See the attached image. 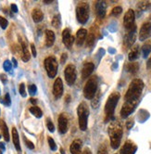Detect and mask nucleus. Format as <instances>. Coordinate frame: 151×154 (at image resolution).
Wrapping results in <instances>:
<instances>
[{
  "label": "nucleus",
  "instance_id": "1",
  "mask_svg": "<svg viewBox=\"0 0 151 154\" xmlns=\"http://www.w3.org/2000/svg\"><path fill=\"white\" fill-rule=\"evenodd\" d=\"M143 89H144V83L142 80L140 79L133 80L125 94V101L137 104L140 97L142 95Z\"/></svg>",
  "mask_w": 151,
  "mask_h": 154
},
{
  "label": "nucleus",
  "instance_id": "2",
  "mask_svg": "<svg viewBox=\"0 0 151 154\" xmlns=\"http://www.w3.org/2000/svg\"><path fill=\"white\" fill-rule=\"evenodd\" d=\"M110 138V145L113 149H118L121 144V140L122 137V125L118 121H112L109 125L107 129Z\"/></svg>",
  "mask_w": 151,
  "mask_h": 154
},
{
  "label": "nucleus",
  "instance_id": "3",
  "mask_svg": "<svg viewBox=\"0 0 151 154\" xmlns=\"http://www.w3.org/2000/svg\"><path fill=\"white\" fill-rule=\"evenodd\" d=\"M119 100H120V94H119L118 92L112 93L109 97V98H107V100L106 102V105H105L106 122H107V121L110 120L113 117L115 108H116V105H117Z\"/></svg>",
  "mask_w": 151,
  "mask_h": 154
},
{
  "label": "nucleus",
  "instance_id": "4",
  "mask_svg": "<svg viewBox=\"0 0 151 154\" xmlns=\"http://www.w3.org/2000/svg\"><path fill=\"white\" fill-rule=\"evenodd\" d=\"M77 113L79 118V125L80 129L84 131L87 128V119L89 115V109L84 102H82L78 109H77Z\"/></svg>",
  "mask_w": 151,
  "mask_h": 154
},
{
  "label": "nucleus",
  "instance_id": "5",
  "mask_svg": "<svg viewBox=\"0 0 151 154\" xmlns=\"http://www.w3.org/2000/svg\"><path fill=\"white\" fill-rule=\"evenodd\" d=\"M98 90V79L95 76H93L85 84L83 88V95L87 100H93Z\"/></svg>",
  "mask_w": 151,
  "mask_h": 154
},
{
  "label": "nucleus",
  "instance_id": "6",
  "mask_svg": "<svg viewBox=\"0 0 151 154\" xmlns=\"http://www.w3.org/2000/svg\"><path fill=\"white\" fill-rule=\"evenodd\" d=\"M89 5L85 2H82L77 6L76 8V16H77V20L80 23L83 24L89 19Z\"/></svg>",
  "mask_w": 151,
  "mask_h": 154
},
{
  "label": "nucleus",
  "instance_id": "7",
  "mask_svg": "<svg viewBox=\"0 0 151 154\" xmlns=\"http://www.w3.org/2000/svg\"><path fill=\"white\" fill-rule=\"evenodd\" d=\"M45 68L47 75L50 78H54L58 72V62L54 57H48L45 60Z\"/></svg>",
  "mask_w": 151,
  "mask_h": 154
},
{
  "label": "nucleus",
  "instance_id": "8",
  "mask_svg": "<svg viewBox=\"0 0 151 154\" xmlns=\"http://www.w3.org/2000/svg\"><path fill=\"white\" fill-rule=\"evenodd\" d=\"M134 12L133 9H129L128 11L124 15L123 19V23L124 27L128 31H132V30H136L135 24H134Z\"/></svg>",
  "mask_w": 151,
  "mask_h": 154
},
{
  "label": "nucleus",
  "instance_id": "9",
  "mask_svg": "<svg viewBox=\"0 0 151 154\" xmlns=\"http://www.w3.org/2000/svg\"><path fill=\"white\" fill-rule=\"evenodd\" d=\"M65 79L69 85H73L76 80V69L72 64L68 65L65 69Z\"/></svg>",
  "mask_w": 151,
  "mask_h": 154
},
{
  "label": "nucleus",
  "instance_id": "10",
  "mask_svg": "<svg viewBox=\"0 0 151 154\" xmlns=\"http://www.w3.org/2000/svg\"><path fill=\"white\" fill-rule=\"evenodd\" d=\"M137 104L136 103H132V102H126L123 104L122 109H121V116L122 118H127L130 114L133 113V112L135 109Z\"/></svg>",
  "mask_w": 151,
  "mask_h": 154
},
{
  "label": "nucleus",
  "instance_id": "11",
  "mask_svg": "<svg viewBox=\"0 0 151 154\" xmlns=\"http://www.w3.org/2000/svg\"><path fill=\"white\" fill-rule=\"evenodd\" d=\"M151 36V23H145L139 32V39L144 41Z\"/></svg>",
  "mask_w": 151,
  "mask_h": 154
},
{
  "label": "nucleus",
  "instance_id": "12",
  "mask_svg": "<svg viewBox=\"0 0 151 154\" xmlns=\"http://www.w3.org/2000/svg\"><path fill=\"white\" fill-rule=\"evenodd\" d=\"M53 94L56 98H59L63 94V83L60 78H57L53 85Z\"/></svg>",
  "mask_w": 151,
  "mask_h": 154
},
{
  "label": "nucleus",
  "instance_id": "13",
  "mask_svg": "<svg viewBox=\"0 0 151 154\" xmlns=\"http://www.w3.org/2000/svg\"><path fill=\"white\" fill-rule=\"evenodd\" d=\"M107 4L105 1H98L95 4V11L99 19H103L106 16Z\"/></svg>",
  "mask_w": 151,
  "mask_h": 154
},
{
  "label": "nucleus",
  "instance_id": "14",
  "mask_svg": "<svg viewBox=\"0 0 151 154\" xmlns=\"http://www.w3.org/2000/svg\"><path fill=\"white\" fill-rule=\"evenodd\" d=\"M68 130V120L64 114H60L59 117V131L60 134H65Z\"/></svg>",
  "mask_w": 151,
  "mask_h": 154
},
{
  "label": "nucleus",
  "instance_id": "15",
  "mask_svg": "<svg viewBox=\"0 0 151 154\" xmlns=\"http://www.w3.org/2000/svg\"><path fill=\"white\" fill-rule=\"evenodd\" d=\"M73 36L71 35V32L70 30L67 28L63 31L62 32V41L64 43V45H65L68 48H71V46L72 45V43H73Z\"/></svg>",
  "mask_w": 151,
  "mask_h": 154
},
{
  "label": "nucleus",
  "instance_id": "16",
  "mask_svg": "<svg viewBox=\"0 0 151 154\" xmlns=\"http://www.w3.org/2000/svg\"><path fill=\"white\" fill-rule=\"evenodd\" d=\"M136 38V34H135V30H132V31H128L127 35L124 37V44L127 48L132 47L134 45V43L135 41Z\"/></svg>",
  "mask_w": 151,
  "mask_h": 154
},
{
  "label": "nucleus",
  "instance_id": "17",
  "mask_svg": "<svg viewBox=\"0 0 151 154\" xmlns=\"http://www.w3.org/2000/svg\"><path fill=\"white\" fill-rule=\"evenodd\" d=\"M136 151V146L134 145V143L131 141L125 142V144L123 145L121 154H134Z\"/></svg>",
  "mask_w": 151,
  "mask_h": 154
},
{
  "label": "nucleus",
  "instance_id": "18",
  "mask_svg": "<svg viewBox=\"0 0 151 154\" xmlns=\"http://www.w3.org/2000/svg\"><path fill=\"white\" fill-rule=\"evenodd\" d=\"M20 48H21V59H23L24 62H27L30 60V58H31L30 52L28 50L26 43L23 39H20Z\"/></svg>",
  "mask_w": 151,
  "mask_h": 154
},
{
  "label": "nucleus",
  "instance_id": "19",
  "mask_svg": "<svg viewBox=\"0 0 151 154\" xmlns=\"http://www.w3.org/2000/svg\"><path fill=\"white\" fill-rule=\"evenodd\" d=\"M95 68V65L92 62H87L83 65V68L82 71V76L83 79H86L87 77H89L91 75V73L93 72Z\"/></svg>",
  "mask_w": 151,
  "mask_h": 154
},
{
  "label": "nucleus",
  "instance_id": "20",
  "mask_svg": "<svg viewBox=\"0 0 151 154\" xmlns=\"http://www.w3.org/2000/svg\"><path fill=\"white\" fill-rule=\"evenodd\" d=\"M71 154H81L82 152V141L80 139H75L71 145Z\"/></svg>",
  "mask_w": 151,
  "mask_h": 154
},
{
  "label": "nucleus",
  "instance_id": "21",
  "mask_svg": "<svg viewBox=\"0 0 151 154\" xmlns=\"http://www.w3.org/2000/svg\"><path fill=\"white\" fill-rule=\"evenodd\" d=\"M86 35H87V32H86L85 29H80L77 32L76 35V44L78 46H82L83 42L86 39Z\"/></svg>",
  "mask_w": 151,
  "mask_h": 154
},
{
  "label": "nucleus",
  "instance_id": "22",
  "mask_svg": "<svg viewBox=\"0 0 151 154\" xmlns=\"http://www.w3.org/2000/svg\"><path fill=\"white\" fill-rule=\"evenodd\" d=\"M54 42H55V34L50 30H47L46 31V45H47V47H48V48L52 47Z\"/></svg>",
  "mask_w": 151,
  "mask_h": 154
},
{
  "label": "nucleus",
  "instance_id": "23",
  "mask_svg": "<svg viewBox=\"0 0 151 154\" xmlns=\"http://www.w3.org/2000/svg\"><path fill=\"white\" fill-rule=\"evenodd\" d=\"M32 17H33V20L35 23H40V21L44 19V13L42 12L41 9L35 8L33 11H32Z\"/></svg>",
  "mask_w": 151,
  "mask_h": 154
},
{
  "label": "nucleus",
  "instance_id": "24",
  "mask_svg": "<svg viewBox=\"0 0 151 154\" xmlns=\"http://www.w3.org/2000/svg\"><path fill=\"white\" fill-rule=\"evenodd\" d=\"M12 139L14 146L18 151H20V139H19V135H18V131L16 128H12Z\"/></svg>",
  "mask_w": 151,
  "mask_h": 154
},
{
  "label": "nucleus",
  "instance_id": "25",
  "mask_svg": "<svg viewBox=\"0 0 151 154\" xmlns=\"http://www.w3.org/2000/svg\"><path fill=\"white\" fill-rule=\"evenodd\" d=\"M139 57V48L137 47V46H134L132 49H131V51H130V53H129V60H131V61H134V60H135L137 58Z\"/></svg>",
  "mask_w": 151,
  "mask_h": 154
},
{
  "label": "nucleus",
  "instance_id": "26",
  "mask_svg": "<svg viewBox=\"0 0 151 154\" xmlns=\"http://www.w3.org/2000/svg\"><path fill=\"white\" fill-rule=\"evenodd\" d=\"M0 129H1V131H2V135H3L5 140L8 141L9 140V133H8V126H7V125L4 121H1V122H0Z\"/></svg>",
  "mask_w": 151,
  "mask_h": 154
},
{
  "label": "nucleus",
  "instance_id": "27",
  "mask_svg": "<svg viewBox=\"0 0 151 154\" xmlns=\"http://www.w3.org/2000/svg\"><path fill=\"white\" fill-rule=\"evenodd\" d=\"M126 69L129 72L136 73L139 70V64L137 62H131L126 66Z\"/></svg>",
  "mask_w": 151,
  "mask_h": 154
},
{
  "label": "nucleus",
  "instance_id": "28",
  "mask_svg": "<svg viewBox=\"0 0 151 154\" xmlns=\"http://www.w3.org/2000/svg\"><path fill=\"white\" fill-rule=\"evenodd\" d=\"M151 51V41L146 43L145 45L142 47V53H143V57L144 58H147V56L149 55Z\"/></svg>",
  "mask_w": 151,
  "mask_h": 154
},
{
  "label": "nucleus",
  "instance_id": "29",
  "mask_svg": "<svg viewBox=\"0 0 151 154\" xmlns=\"http://www.w3.org/2000/svg\"><path fill=\"white\" fill-rule=\"evenodd\" d=\"M30 112L31 113L35 115L36 118H41L43 116V112L41 111V109L38 108L37 106H33V107H31L30 108Z\"/></svg>",
  "mask_w": 151,
  "mask_h": 154
},
{
  "label": "nucleus",
  "instance_id": "30",
  "mask_svg": "<svg viewBox=\"0 0 151 154\" xmlns=\"http://www.w3.org/2000/svg\"><path fill=\"white\" fill-rule=\"evenodd\" d=\"M95 35L93 32H91L87 35V37H86V45H87V47H92L95 43Z\"/></svg>",
  "mask_w": 151,
  "mask_h": 154
},
{
  "label": "nucleus",
  "instance_id": "31",
  "mask_svg": "<svg viewBox=\"0 0 151 154\" xmlns=\"http://www.w3.org/2000/svg\"><path fill=\"white\" fill-rule=\"evenodd\" d=\"M61 24V21H60V16L59 15H56L55 17L53 18L52 20V25L55 27V28H59Z\"/></svg>",
  "mask_w": 151,
  "mask_h": 154
},
{
  "label": "nucleus",
  "instance_id": "32",
  "mask_svg": "<svg viewBox=\"0 0 151 154\" xmlns=\"http://www.w3.org/2000/svg\"><path fill=\"white\" fill-rule=\"evenodd\" d=\"M28 90H29V93L31 96H35L37 92V87L35 85H30L28 86Z\"/></svg>",
  "mask_w": 151,
  "mask_h": 154
},
{
  "label": "nucleus",
  "instance_id": "33",
  "mask_svg": "<svg viewBox=\"0 0 151 154\" xmlns=\"http://www.w3.org/2000/svg\"><path fill=\"white\" fill-rule=\"evenodd\" d=\"M150 6V4L148 2H146V1H143V2H140L138 5H137V8L141 10H146L148 8V7Z\"/></svg>",
  "mask_w": 151,
  "mask_h": 154
},
{
  "label": "nucleus",
  "instance_id": "34",
  "mask_svg": "<svg viewBox=\"0 0 151 154\" xmlns=\"http://www.w3.org/2000/svg\"><path fill=\"white\" fill-rule=\"evenodd\" d=\"M122 12V7H115V8L112 9L111 14H112L113 16H118V15H120Z\"/></svg>",
  "mask_w": 151,
  "mask_h": 154
},
{
  "label": "nucleus",
  "instance_id": "35",
  "mask_svg": "<svg viewBox=\"0 0 151 154\" xmlns=\"http://www.w3.org/2000/svg\"><path fill=\"white\" fill-rule=\"evenodd\" d=\"M1 101H2L6 106H9V105H10V103H11V100H10V96H9L8 93H7V94L5 95L4 98H3V100H1Z\"/></svg>",
  "mask_w": 151,
  "mask_h": 154
},
{
  "label": "nucleus",
  "instance_id": "36",
  "mask_svg": "<svg viewBox=\"0 0 151 154\" xmlns=\"http://www.w3.org/2000/svg\"><path fill=\"white\" fill-rule=\"evenodd\" d=\"M47 140H48V144H49V147H50L51 150H56L57 149V145H56L55 141H54V139L52 137H48Z\"/></svg>",
  "mask_w": 151,
  "mask_h": 154
},
{
  "label": "nucleus",
  "instance_id": "37",
  "mask_svg": "<svg viewBox=\"0 0 151 154\" xmlns=\"http://www.w3.org/2000/svg\"><path fill=\"white\" fill-rule=\"evenodd\" d=\"M47 129H48L50 132H54V131H55V126H54V125H53V123H52V121H51L49 118L47 119Z\"/></svg>",
  "mask_w": 151,
  "mask_h": 154
},
{
  "label": "nucleus",
  "instance_id": "38",
  "mask_svg": "<svg viewBox=\"0 0 151 154\" xmlns=\"http://www.w3.org/2000/svg\"><path fill=\"white\" fill-rule=\"evenodd\" d=\"M8 20L3 17H0V27L5 30L8 27Z\"/></svg>",
  "mask_w": 151,
  "mask_h": 154
},
{
  "label": "nucleus",
  "instance_id": "39",
  "mask_svg": "<svg viewBox=\"0 0 151 154\" xmlns=\"http://www.w3.org/2000/svg\"><path fill=\"white\" fill-rule=\"evenodd\" d=\"M3 67H4V70L6 72H9L11 70V62L9 60H5L4 64H3Z\"/></svg>",
  "mask_w": 151,
  "mask_h": 154
},
{
  "label": "nucleus",
  "instance_id": "40",
  "mask_svg": "<svg viewBox=\"0 0 151 154\" xmlns=\"http://www.w3.org/2000/svg\"><path fill=\"white\" fill-rule=\"evenodd\" d=\"M20 94L23 96V97H26V91H25V85L23 83H21L20 85Z\"/></svg>",
  "mask_w": 151,
  "mask_h": 154
},
{
  "label": "nucleus",
  "instance_id": "41",
  "mask_svg": "<svg viewBox=\"0 0 151 154\" xmlns=\"http://www.w3.org/2000/svg\"><path fill=\"white\" fill-rule=\"evenodd\" d=\"M98 103H99V94L98 96H95L94 97V100L92 101V106L93 108H96V107H98Z\"/></svg>",
  "mask_w": 151,
  "mask_h": 154
},
{
  "label": "nucleus",
  "instance_id": "42",
  "mask_svg": "<svg viewBox=\"0 0 151 154\" xmlns=\"http://www.w3.org/2000/svg\"><path fill=\"white\" fill-rule=\"evenodd\" d=\"M24 140H25V144H26V146L30 149H35V145L32 143L30 140H28V139H26L25 137H24Z\"/></svg>",
  "mask_w": 151,
  "mask_h": 154
},
{
  "label": "nucleus",
  "instance_id": "43",
  "mask_svg": "<svg viewBox=\"0 0 151 154\" xmlns=\"http://www.w3.org/2000/svg\"><path fill=\"white\" fill-rule=\"evenodd\" d=\"M98 154H107V148H106V146L102 145V146L99 148Z\"/></svg>",
  "mask_w": 151,
  "mask_h": 154
},
{
  "label": "nucleus",
  "instance_id": "44",
  "mask_svg": "<svg viewBox=\"0 0 151 154\" xmlns=\"http://www.w3.org/2000/svg\"><path fill=\"white\" fill-rule=\"evenodd\" d=\"M31 49H32V54H33L34 57H36V49L34 44H31Z\"/></svg>",
  "mask_w": 151,
  "mask_h": 154
},
{
  "label": "nucleus",
  "instance_id": "45",
  "mask_svg": "<svg viewBox=\"0 0 151 154\" xmlns=\"http://www.w3.org/2000/svg\"><path fill=\"white\" fill-rule=\"evenodd\" d=\"M67 57H68V56H67V54H66V53H63V54H62L61 59H60V62H61L62 64L67 60Z\"/></svg>",
  "mask_w": 151,
  "mask_h": 154
},
{
  "label": "nucleus",
  "instance_id": "46",
  "mask_svg": "<svg viewBox=\"0 0 151 154\" xmlns=\"http://www.w3.org/2000/svg\"><path fill=\"white\" fill-rule=\"evenodd\" d=\"M10 8H11V10H12L14 13H17L18 12V7H17V5L11 4V6H10Z\"/></svg>",
  "mask_w": 151,
  "mask_h": 154
},
{
  "label": "nucleus",
  "instance_id": "47",
  "mask_svg": "<svg viewBox=\"0 0 151 154\" xmlns=\"http://www.w3.org/2000/svg\"><path fill=\"white\" fill-rule=\"evenodd\" d=\"M0 79H1V81L5 84V83H7V81H8V78H7V76L5 75V74H0Z\"/></svg>",
  "mask_w": 151,
  "mask_h": 154
},
{
  "label": "nucleus",
  "instance_id": "48",
  "mask_svg": "<svg viewBox=\"0 0 151 154\" xmlns=\"http://www.w3.org/2000/svg\"><path fill=\"white\" fill-rule=\"evenodd\" d=\"M82 154H92V152L89 149H84Z\"/></svg>",
  "mask_w": 151,
  "mask_h": 154
},
{
  "label": "nucleus",
  "instance_id": "49",
  "mask_svg": "<svg viewBox=\"0 0 151 154\" xmlns=\"http://www.w3.org/2000/svg\"><path fill=\"white\" fill-rule=\"evenodd\" d=\"M5 149H6L5 144H4V143H2V142H0V149H1V150H5Z\"/></svg>",
  "mask_w": 151,
  "mask_h": 154
},
{
  "label": "nucleus",
  "instance_id": "50",
  "mask_svg": "<svg viewBox=\"0 0 151 154\" xmlns=\"http://www.w3.org/2000/svg\"><path fill=\"white\" fill-rule=\"evenodd\" d=\"M133 125H134V123H133V122H128V123H127V128H128V129L132 128Z\"/></svg>",
  "mask_w": 151,
  "mask_h": 154
},
{
  "label": "nucleus",
  "instance_id": "51",
  "mask_svg": "<svg viewBox=\"0 0 151 154\" xmlns=\"http://www.w3.org/2000/svg\"><path fill=\"white\" fill-rule=\"evenodd\" d=\"M30 102H31V103H33L34 105H35L37 101H36V100H35V98H33V97H32L31 100H30Z\"/></svg>",
  "mask_w": 151,
  "mask_h": 154
},
{
  "label": "nucleus",
  "instance_id": "52",
  "mask_svg": "<svg viewBox=\"0 0 151 154\" xmlns=\"http://www.w3.org/2000/svg\"><path fill=\"white\" fill-rule=\"evenodd\" d=\"M12 62H13V66H14V67L16 68L17 66H18V63H17V60H15L14 58L12 59Z\"/></svg>",
  "mask_w": 151,
  "mask_h": 154
},
{
  "label": "nucleus",
  "instance_id": "53",
  "mask_svg": "<svg viewBox=\"0 0 151 154\" xmlns=\"http://www.w3.org/2000/svg\"><path fill=\"white\" fill-rule=\"evenodd\" d=\"M147 68L148 69H151V59L147 61Z\"/></svg>",
  "mask_w": 151,
  "mask_h": 154
},
{
  "label": "nucleus",
  "instance_id": "54",
  "mask_svg": "<svg viewBox=\"0 0 151 154\" xmlns=\"http://www.w3.org/2000/svg\"><path fill=\"white\" fill-rule=\"evenodd\" d=\"M53 0H44V2L45 3H52Z\"/></svg>",
  "mask_w": 151,
  "mask_h": 154
},
{
  "label": "nucleus",
  "instance_id": "55",
  "mask_svg": "<svg viewBox=\"0 0 151 154\" xmlns=\"http://www.w3.org/2000/svg\"><path fill=\"white\" fill-rule=\"evenodd\" d=\"M66 101H67V102L70 101V96H69V95H67V97H66Z\"/></svg>",
  "mask_w": 151,
  "mask_h": 154
},
{
  "label": "nucleus",
  "instance_id": "56",
  "mask_svg": "<svg viewBox=\"0 0 151 154\" xmlns=\"http://www.w3.org/2000/svg\"><path fill=\"white\" fill-rule=\"evenodd\" d=\"M60 152H61V154H65V152L63 151V149H60Z\"/></svg>",
  "mask_w": 151,
  "mask_h": 154
},
{
  "label": "nucleus",
  "instance_id": "57",
  "mask_svg": "<svg viewBox=\"0 0 151 154\" xmlns=\"http://www.w3.org/2000/svg\"><path fill=\"white\" fill-rule=\"evenodd\" d=\"M0 154H3V152H2V150H1V149H0Z\"/></svg>",
  "mask_w": 151,
  "mask_h": 154
},
{
  "label": "nucleus",
  "instance_id": "58",
  "mask_svg": "<svg viewBox=\"0 0 151 154\" xmlns=\"http://www.w3.org/2000/svg\"><path fill=\"white\" fill-rule=\"evenodd\" d=\"M0 138H1V135H0Z\"/></svg>",
  "mask_w": 151,
  "mask_h": 154
}]
</instances>
